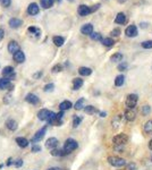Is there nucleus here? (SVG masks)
Returning a JSON list of instances; mask_svg holds the SVG:
<instances>
[{
	"instance_id": "obj_1",
	"label": "nucleus",
	"mask_w": 152,
	"mask_h": 170,
	"mask_svg": "<svg viewBox=\"0 0 152 170\" xmlns=\"http://www.w3.org/2000/svg\"><path fill=\"white\" fill-rule=\"evenodd\" d=\"M77 146H78V144H77V142H76L75 139H66V142H65V144H64V147H63V150H61L63 151V155L69 154L71 152L76 150Z\"/></svg>"
},
{
	"instance_id": "obj_2",
	"label": "nucleus",
	"mask_w": 152,
	"mask_h": 170,
	"mask_svg": "<svg viewBox=\"0 0 152 170\" xmlns=\"http://www.w3.org/2000/svg\"><path fill=\"white\" fill-rule=\"evenodd\" d=\"M108 162L110 166L116 167V168H121V167H124L126 165L125 159L116 157V155H110V157H108Z\"/></svg>"
},
{
	"instance_id": "obj_3",
	"label": "nucleus",
	"mask_w": 152,
	"mask_h": 170,
	"mask_svg": "<svg viewBox=\"0 0 152 170\" xmlns=\"http://www.w3.org/2000/svg\"><path fill=\"white\" fill-rule=\"evenodd\" d=\"M137 100H139V96L136 94H128L127 98H126V101H125L127 109H134L136 103H137Z\"/></svg>"
},
{
	"instance_id": "obj_4",
	"label": "nucleus",
	"mask_w": 152,
	"mask_h": 170,
	"mask_svg": "<svg viewBox=\"0 0 152 170\" xmlns=\"http://www.w3.org/2000/svg\"><path fill=\"white\" fill-rule=\"evenodd\" d=\"M112 142L116 145H124V144H126L128 142V136L126 134H124V133L118 134L112 139Z\"/></svg>"
},
{
	"instance_id": "obj_5",
	"label": "nucleus",
	"mask_w": 152,
	"mask_h": 170,
	"mask_svg": "<svg viewBox=\"0 0 152 170\" xmlns=\"http://www.w3.org/2000/svg\"><path fill=\"white\" fill-rule=\"evenodd\" d=\"M45 132H47V126L42 127L40 131H38L35 133V135L33 136L32 139V143H34V144H36L38 142H40L41 139L44 137V134H45Z\"/></svg>"
},
{
	"instance_id": "obj_6",
	"label": "nucleus",
	"mask_w": 152,
	"mask_h": 170,
	"mask_svg": "<svg viewBox=\"0 0 152 170\" xmlns=\"http://www.w3.org/2000/svg\"><path fill=\"white\" fill-rule=\"evenodd\" d=\"M2 75L5 76V78H13L15 77V71H14V67L12 66H6V67L2 69Z\"/></svg>"
},
{
	"instance_id": "obj_7",
	"label": "nucleus",
	"mask_w": 152,
	"mask_h": 170,
	"mask_svg": "<svg viewBox=\"0 0 152 170\" xmlns=\"http://www.w3.org/2000/svg\"><path fill=\"white\" fill-rule=\"evenodd\" d=\"M13 59H14V61L17 63H23L25 61V55L23 51H20V50H18L17 52H15L14 55H13Z\"/></svg>"
},
{
	"instance_id": "obj_8",
	"label": "nucleus",
	"mask_w": 152,
	"mask_h": 170,
	"mask_svg": "<svg viewBox=\"0 0 152 170\" xmlns=\"http://www.w3.org/2000/svg\"><path fill=\"white\" fill-rule=\"evenodd\" d=\"M13 84L10 79L8 78H1L0 79V90H12Z\"/></svg>"
},
{
	"instance_id": "obj_9",
	"label": "nucleus",
	"mask_w": 152,
	"mask_h": 170,
	"mask_svg": "<svg viewBox=\"0 0 152 170\" xmlns=\"http://www.w3.org/2000/svg\"><path fill=\"white\" fill-rule=\"evenodd\" d=\"M125 34L128 36V38H135L137 35V27L135 25H129L126 30H125Z\"/></svg>"
},
{
	"instance_id": "obj_10",
	"label": "nucleus",
	"mask_w": 152,
	"mask_h": 170,
	"mask_svg": "<svg viewBox=\"0 0 152 170\" xmlns=\"http://www.w3.org/2000/svg\"><path fill=\"white\" fill-rule=\"evenodd\" d=\"M58 139H56V137H50V139H48L47 141H45V147L47 149H50V150H52V149H56L57 146H58Z\"/></svg>"
},
{
	"instance_id": "obj_11",
	"label": "nucleus",
	"mask_w": 152,
	"mask_h": 170,
	"mask_svg": "<svg viewBox=\"0 0 152 170\" xmlns=\"http://www.w3.org/2000/svg\"><path fill=\"white\" fill-rule=\"evenodd\" d=\"M124 117L126 118L127 121H134L136 118V111L134 109H127V110L125 111Z\"/></svg>"
},
{
	"instance_id": "obj_12",
	"label": "nucleus",
	"mask_w": 152,
	"mask_h": 170,
	"mask_svg": "<svg viewBox=\"0 0 152 170\" xmlns=\"http://www.w3.org/2000/svg\"><path fill=\"white\" fill-rule=\"evenodd\" d=\"M39 12H40V8H39V6H38V4H35V2H32V4L28 5L27 7V13L30 14V15H38L39 14Z\"/></svg>"
},
{
	"instance_id": "obj_13",
	"label": "nucleus",
	"mask_w": 152,
	"mask_h": 170,
	"mask_svg": "<svg viewBox=\"0 0 152 170\" xmlns=\"http://www.w3.org/2000/svg\"><path fill=\"white\" fill-rule=\"evenodd\" d=\"M25 101L28 103H31V104H38L40 100L38 98V95L33 94V93H28V94L25 96Z\"/></svg>"
},
{
	"instance_id": "obj_14",
	"label": "nucleus",
	"mask_w": 152,
	"mask_h": 170,
	"mask_svg": "<svg viewBox=\"0 0 152 170\" xmlns=\"http://www.w3.org/2000/svg\"><path fill=\"white\" fill-rule=\"evenodd\" d=\"M81 32H82V34H84V35H91L93 33V26L91 24H84V25L81 27Z\"/></svg>"
},
{
	"instance_id": "obj_15",
	"label": "nucleus",
	"mask_w": 152,
	"mask_h": 170,
	"mask_svg": "<svg viewBox=\"0 0 152 170\" xmlns=\"http://www.w3.org/2000/svg\"><path fill=\"white\" fill-rule=\"evenodd\" d=\"M77 13H78L80 16H88L91 13V10H90V7L86 6V5H81L78 9H77Z\"/></svg>"
},
{
	"instance_id": "obj_16",
	"label": "nucleus",
	"mask_w": 152,
	"mask_h": 170,
	"mask_svg": "<svg viewBox=\"0 0 152 170\" xmlns=\"http://www.w3.org/2000/svg\"><path fill=\"white\" fill-rule=\"evenodd\" d=\"M20 50V45H18V43H17L16 41H10L8 43V51L10 52V53H15V52H17Z\"/></svg>"
},
{
	"instance_id": "obj_17",
	"label": "nucleus",
	"mask_w": 152,
	"mask_h": 170,
	"mask_svg": "<svg viewBox=\"0 0 152 170\" xmlns=\"http://www.w3.org/2000/svg\"><path fill=\"white\" fill-rule=\"evenodd\" d=\"M50 114V111L47 110V109H41L39 112H38V118L42 120V121H47V119H48V116Z\"/></svg>"
},
{
	"instance_id": "obj_18",
	"label": "nucleus",
	"mask_w": 152,
	"mask_h": 170,
	"mask_svg": "<svg viewBox=\"0 0 152 170\" xmlns=\"http://www.w3.org/2000/svg\"><path fill=\"white\" fill-rule=\"evenodd\" d=\"M73 107V104L71 101H67V100H65V101H63V102L59 104V109L60 111H66V110H69L71 108Z\"/></svg>"
},
{
	"instance_id": "obj_19",
	"label": "nucleus",
	"mask_w": 152,
	"mask_h": 170,
	"mask_svg": "<svg viewBox=\"0 0 152 170\" xmlns=\"http://www.w3.org/2000/svg\"><path fill=\"white\" fill-rule=\"evenodd\" d=\"M23 24L22 20H18V18H12L9 20V26L12 28H18Z\"/></svg>"
},
{
	"instance_id": "obj_20",
	"label": "nucleus",
	"mask_w": 152,
	"mask_h": 170,
	"mask_svg": "<svg viewBox=\"0 0 152 170\" xmlns=\"http://www.w3.org/2000/svg\"><path fill=\"white\" fill-rule=\"evenodd\" d=\"M16 143L18 144V146L23 147V149H24V147H27L28 144H30V142H28V141L25 139V137H17Z\"/></svg>"
},
{
	"instance_id": "obj_21",
	"label": "nucleus",
	"mask_w": 152,
	"mask_h": 170,
	"mask_svg": "<svg viewBox=\"0 0 152 170\" xmlns=\"http://www.w3.org/2000/svg\"><path fill=\"white\" fill-rule=\"evenodd\" d=\"M6 126H7V128L10 129V131H16L18 125H17V123L14 119H9V120L6 121Z\"/></svg>"
},
{
	"instance_id": "obj_22",
	"label": "nucleus",
	"mask_w": 152,
	"mask_h": 170,
	"mask_svg": "<svg viewBox=\"0 0 152 170\" xmlns=\"http://www.w3.org/2000/svg\"><path fill=\"white\" fill-rule=\"evenodd\" d=\"M83 84H84V82L82 78H75L73 81V90H78L83 86Z\"/></svg>"
},
{
	"instance_id": "obj_23",
	"label": "nucleus",
	"mask_w": 152,
	"mask_h": 170,
	"mask_svg": "<svg viewBox=\"0 0 152 170\" xmlns=\"http://www.w3.org/2000/svg\"><path fill=\"white\" fill-rule=\"evenodd\" d=\"M78 73H80V75H82V76H90L92 74V69L89 67H80Z\"/></svg>"
},
{
	"instance_id": "obj_24",
	"label": "nucleus",
	"mask_w": 152,
	"mask_h": 170,
	"mask_svg": "<svg viewBox=\"0 0 152 170\" xmlns=\"http://www.w3.org/2000/svg\"><path fill=\"white\" fill-rule=\"evenodd\" d=\"M115 22H116L117 24H121V25L125 24V22H126V15H125L124 13H119V14L116 16Z\"/></svg>"
},
{
	"instance_id": "obj_25",
	"label": "nucleus",
	"mask_w": 152,
	"mask_h": 170,
	"mask_svg": "<svg viewBox=\"0 0 152 170\" xmlns=\"http://www.w3.org/2000/svg\"><path fill=\"white\" fill-rule=\"evenodd\" d=\"M143 129L145 132V134L152 135V120H149V121H147V123L144 124Z\"/></svg>"
},
{
	"instance_id": "obj_26",
	"label": "nucleus",
	"mask_w": 152,
	"mask_h": 170,
	"mask_svg": "<svg viewBox=\"0 0 152 170\" xmlns=\"http://www.w3.org/2000/svg\"><path fill=\"white\" fill-rule=\"evenodd\" d=\"M112 63H121V60H123V55L120 53V52H116L115 55L111 56V58H110Z\"/></svg>"
},
{
	"instance_id": "obj_27",
	"label": "nucleus",
	"mask_w": 152,
	"mask_h": 170,
	"mask_svg": "<svg viewBox=\"0 0 152 170\" xmlns=\"http://www.w3.org/2000/svg\"><path fill=\"white\" fill-rule=\"evenodd\" d=\"M52 41H53V43L56 44L57 47H61L65 43V39L63 36H53Z\"/></svg>"
},
{
	"instance_id": "obj_28",
	"label": "nucleus",
	"mask_w": 152,
	"mask_h": 170,
	"mask_svg": "<svg viewBox=\"0 0 152 170\" xmlns=\"http://www.w3.org/2000/svg\"><path fill=\"white\" fill-rule=\"evenodd\" d=\"M84 102H85L84 98H81L80 100H77V101H76V103H75V106H74L75 110H82V109H83V107H84Z\"/></svg>"
},
{
	"instance_id": "obj_29",
	"label": "nucleus",
	"mask_w": 152,
	"mask_h": 170,
	"mask_svg": "<svg viewBox=\"0 0 152 170\" xmlns=\"http://www.w3.org/2000/svg\"><path fill=\"white\" fill-rule=\"evenodd\" d=\"M41 6L44 8V9H49V8L52 7L53 5V0H41Z\"/></svg>"
},
{
	"instance_id": "obj_30",
	"label": "nucleus",
	"mask_w": 152,
	"mask_h": 170,
	"mask_svg": "<svg viewBox=\"0 0 152 170\" xmlns=\"http://www.w3.org/2000/svg\"><path fill=\"white\" fill-rule=\"evenodd\" d=\"M84 111L85 114H88V115H94L96 112H98V109L94 108L93 106H88V107L84 108Z\"/></svg>"
},
{
	"instance_id": "obj_31",
	"label": "nucleus",
	"mask_w": 152,
	"mask_h": 170,
	"mask_svg": "<svg viewBox=\"0 0 152 170\" xmlns=\"http://www.w3.org/2000/svg\"><path fill=\"white\" fill-rule=\"evenodd\" d=\"M101 42H102V44L106 45V47H111V45H114V43H115V41L112 39H110V38H104V39L101 40Z\"/></svg>"
},
{
	"instance_id": "obj_32",
	"label": "nucleus",
	"mask_w": 152,
	"mask_h": 170,
	"mask_svg": "<svg viewBox=\"0 0 152 170\" xmlns=\"http://www.w3.org/2000/svg\"><path fill=\"white\" fill-rule=\"evenodd\" d=\"M125 82V77L123 75H118L115 79V85L116 86H121Z\"/></svg>"
},
{
	"instance_id": "obj_33",
	"label": "nucleus",
	"mask_w": 152,
	"mask_h": 170,
	"mask_svg": "<svg viewBox=\"0 0 152 170\" xmlns=\"http://www.w3.org/2000/svg\"><path fill=\"white\" fill-rule=\"evenodd\" d=\"M55 120H56V114H55L53 111H50L47 121H48V124H50V125H53V124H55Z\"/></svg>"
},
{
	"instance_id": "obj_34",
	"label": "nucleus",
	"mask_w": 152,
	"mask_h": 170,
	"mask_svg": "<svg viewBox=\"0 0 152 170\" xmlns=\"http://www.w3.org/2000/svg\"><path fill=\"white\" fill-rule=\"evenodd\" d=\"M28 32H30V33H32V34H34L35 36H40V34H41L40 28L34 27V26H31V27L28 28Z\"/></svg>"
},
{
	"instance_id": "obj_35",
	"label": "nucleus",
	"mask_w": 152,
	"mask_h": 170,
	"mask_svg": "<svg viewBox=\"0 0 152 170\" xmlns=\"http://www.w3.org/2000/svg\"><path fill=\"white\" fill-rule=\"evenodd\" d=\"M82 120H83V118H82V117L75 116V117L73 118V127H77L81 123H82Z\"/></svg>"
},
{
	"instance_id": "obj_36",
	"label": "nucleus",
	"mask_w": 152,
	"mask_h": 170,
	"mask_svg": "<svg viewBox=\"0 0 152 170\" xmlns=\"http://www.w3.org/2000/svg\"><path fill=\"white\" fill-rule=\"evenodd\" d=\"M150 112H151V107L150 106H143L142 107V115L143 116H148Z\"/></svg>"
},
{
	"instance_id": "obj_37",
	"label": "nucleus",
	"mask_w": 152,
	"mask_h": 170,
	"mask_svg": "<svg viewBox=\"0 0 152 170\" xmlns=\"http://www.w3.org/2000/svg\"><path fill=\"white\" fill-rule=\"evenodd\" d=\"M51 155L53 157H59V155H63V151L59 150V149H52L51 150Z\"/></svg>"
},
{
	"instance_id": "obj_38",
	"label": "nucleus",
	"mask_w": 152,
	"mask_h": 170,
	"mask_svg": "<svg viewBox=\"0 0 152 170\" xmlns=\"http://www.w3.org/2000/svg\"><path fill=\"white\" fill-rule=\"evenodd\" d=\"M91 39L94 40V41H101V40H102V36H101L100 33H92V34H91Z\"/></svg>"
},
{
	"instance_id": "obj_39",
	"label": "nucleus",
	"mask_w": 152,
	"mask_h": 170,
	"mask_svg": "<svg viewBox=\"0 0 152 170\" xmlns=\"http://www.w3.org/2000/svg\"><path fill=\"white\" fill-rule=\"evenodd\" d=\"M142 47L144 49H152V41H144V42H142Z\"/></svg>"
},
{
	"instance_id": "obj_40",
	"label": "nucleus",
	"mask_w": 152,
	"mask_h": 170,
	"mask_svg": "<svg viewBox=\"0 0 152 170\" xmlns=\"http://www.w3.org/2000/svg\"><path fill=\"white\" fill-rule=\"evenodd\" d=\"M53 89H55V85L52 83L47 84V85L44 86V92H52L53 91Z\"/></svg>"
},
{
	"instance_id": "obj_41",
	"label": "nucleus",
	"mask_w": 152,
	"mask_h": 170,
	"mask_svg": "<svg viewBox=\"0 0 152 170\" xmlns=\"http://www.w3.org/2000/svg\"><path fill=\"white\" fill-rule=\"evenodd\" d=\"M63 71V67H61V65H56L55 67L52 68V73H59V71Z\"/></svg>"
},
{
	"instance_id": "obj_42",
	"label": "nucleus",
	"mask_w": 152,
	"mask_h": 170,
	"mask_svg": "<svg viewBox=\"0 0 152 170\" xmlns=\"http://www.w3.org/2000/svg\"><path fill=\"white\" fill-rule=\"evenodd\" d=\"M0 2L2 5V7H9V5L12 2V0H0Z\"/></svg>"
},
{
	"instance_id": "obj_43",
	"label": "nucleus",
	"mask_w": 152,
	"mask_h": 170,
	"mask_svg": "<svg viewBox=\"0 0 152 170\" xmlns=\"http://www.w3.org/2000/svg\"><path fill=\"white\" fill-rule=\"evenodd\" d=\"M41 151V147L38 145V144H34L32 147V152H34V153H36V152H40Z\"/></svg>"
},
{
	"instance_id": "obj_44",
	"label": "nucleus",
	"mask_w": 152,
	"mask_h": 170,
	"mask_svg": "<svg viewBox=\"0 0 152 170\" xmlns=\"http://www.w3.org/2000/svg\"><path fill=\"white\" fill-rule=\"evenodd\" d=\"M119 33H120L119 28H115V30H112L111 31V35L112 36H118L119 35Z\"/></svg>"
},
{
	"instance_id": "obj_45",
	"label": "nucleus",
	"mask_w": 152,
	"mask_h": 170,
	"mask_svg": "<svg viewBox=\"0 0 152 170\" xmlns=\"http://www.w3.org/2000/svg\"><path fill=\"white\" fill-rule=\"evenodd\" d=\"M14 165L16 167H22L23 166V160H22V159H17L16 161L14 162Z\"/></svg>"
},
{
	"instance_id": "obj_46",
	"label": "nucleus",
	"mask_w": 152,
	"mask_h": 170,
	"mask_svg": "<svg viewBox=\"0 0 152 170\" xmlns=\"http://www.w3.org/2000/svg\"><path fill=\"white\" fill-rule=\"evenodd\" d=\"M126 68H127V63H121L119 66H118V69H119V71H124Z\"/></svg>"
},
{
	"instance_id": "obj_47",
	"label": "nucleus",
	"mask_w": 152,
	"mask_h": 170,
	"mask_svg": "<svg viewBox=\"0 0 152 170\" xmlns=\"http://www.w3.org/2000/svg\"><path fill=\"white\" fill-rule=\"evenodd\" d=\"M99 7H100V4H96V6H93L92 8H90V10H91V13H93V12H96V10H98Z\"/></svg>"
},
{
	"instance_id": "obj_48",
	"label": "nucleus",
	"mask_w": 152,
	"mask_h": 170,
	"mask_svg": "<svg viewBox=\"0 0 152 170\" xmlns=\"http://www.w3.org/2000/svg\"><path fill=\"white\" fill-rule=\"evenodd\" d=\"M5 38V31L2 30V28H0V41Z\"/></svg>"
},
{
	"instance_id": "obj_49",
	"label": "nucleus",
	"mask_w": 152,
	"mask_h": 170,
	"mask_svg": "<svg viewBox=\"0 0 152 170\" xmlns=\"http://www.w3.org/2000/svg\"><path fill=\"white\" fill-rule=\"evenodd\" d=\"M134 169H135V165L134 163H131V165L127 166V170H134Z\"/></svg>"
},
{
	"instance_id": "obj_50",
	"label": "nucleus",
	"mask_w": 152,
	"mask_h": 170,
	"mask_svg": "<svg viewBox=\"0 0 152 170\" xmlns=\"http://www.w3.org/2000/svg\"><path fill=\"white\" fill-rule=\"evenodd\" d=\"M48 170H61V169L58 168V167H52V168H49Z\"/></svg>"
},
{
	"instance_id": "obj_51",
	"label": "nucleus",
	"mask_w": 152,
	"mask_h": 170,
	"mask_svg": "<svg viewBox=\"0 0 152 170\" xmlns=\"http://www.w3.org/2000/svg\"><path fill=\"white\" fill-rule=\"evenodd\" d=\"M149 149L152 151V139H150V142H149Z\"/></svg>"
},
{
	"instance_id": "obj_52",
	"label": "nucleus",
	"mask_w": 152,
	"mask_h": 170,
	"mask_svg": "<svg viewBox=\"0 0 152 170\" xmlns=\"http://www.w3.org/2000/svg\"><path fill=\"white\" fill-rule=\"evenodd\" d=\"M12 165V159H8L7 160V166H10Z\"/></svg>"
},
{
	"instance_id": "obj_53",
	"label": "nucleus",
	"mask_w": 152,
	"mask_h": 170,
	"mask_svg": "<svg viewBox=\"0 0 152 170\" xmlns=\"http://www.w3.org/2000/svg\"><path fill=\"white\" fill-rule=\"evenodd\" d=\"M107 116V112H101L100 114V117H106Z\"/></svg>"
},
{
	"instance_id": "obj_54",
	"label": "nucleus",
	"mask_w": 152,
	"mask_h": 170,
	"mask_svg": "<svg viewBox=\"0 0 152 170\" xmlns=\"http://www.w3.org/2000/svg\"><path fill=\"white\" fill-rule=\"evenodd\" d=\"M118 1H119V2H125L126 0H118Z\"/></svg>"
},
{
	"instance_id": "obj_55",
	"label": "nucleus",
	"mask_w": 152,
	"mask_h": 170,
	"mask_svg": "<svg viewBox=\"0 0 152 170\" xmlns=\"http://www.w3.org/2000/svg\"><path fill=\"white\" fill-rule=\"evenodd\" d=\"M53 1H55V0H53ZM57 2H61V0H56Z\"/></svg>"
},
{
	"instance_id": "obj_56",
	"label": "nucleus",
	"mask_w": 152,
	"mask_h": 170,
	"mask_svg": "<svg viewBox=\"0 0 152 170\" xmlns=\"http://www.w3.org/2000/svg\"><path fill=\"white\" fill-rule=\"evenodd\" d=\"M151 161H152V158H151Z\"/></svg>"
}]
</instances>
